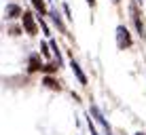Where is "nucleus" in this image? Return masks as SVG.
I'll return each instance as SVG.
<instances>
[{"instance_id":"a211bd4d","label":"nucleus","mask_w":146,"mask_h":135,"mask_svg":"<svg viewBox=\"0 0 146 135\" xmlns=\"http://www.w3.org/2000/svg\"><path fill=\"white\" fill-rule=\"evenodd\" d=\"M135 135H146V133H144V131H140V133H135Z\"/></svg>"},{"instance_id":"dca6fc26","label":"nucleus","mask_w":146,"mask_h":135,"mask_svg":"<svg viewBox=\"0 0 146 135\" xmlns=\"http://www.w3.org/2000/svg\"><path fill=\"white\" fill-rule=\"evenodd\" d=\"M64 11H66V17L70 19V7H68V4H64Z\"/></svg>"},{"instance_id":"423d86ee","label":"nucleus","mask_w":146,"mask_h":135,"mask_svg":"<svg viewBox=\"0 0 146 135\" xmlns=\"http://www.w3.org/2000/svg\"><path fill=\"white\" fill-rule=\"evenodd\" d=\"M91 114H93V118H95V121H98L100 124H102V127L106 129V133H108V131H110V124H108L106 118H104V114L98 110V106H93V108H91Z\"/></svg>"},{"instance_id":"2eb2a0df","label":"nucleus","mask_w":146,"mask_h":135,"mask_svg":"<svg viewBox=\"0 0 146 135\" xmlns=\"http://www.w3.org/2000/svg\"><path fill=\"white\" fill-rule=\"evenodd\" d=\"M87 124H89V131H91V135H100V133H98V129L93 127V121H91V118H87Z\"/></svg>"},{"instance_id":"9d476101","label":"nucleus","mask_w":146,"mask_h":135,"mask_svg":"<svg viewBox=\"0 0 146 135\" xmlns=\"http://www.w3.org/2000/svg\"><path fill=\"white\" fill-rule=\"evenodd\" d=\"M30 2H32V7L36 9L38 15H47V13H49L47 7H44V0H30Z\"/></svg>"},{"instance_id":"20e7f679","label":"nucleus","mask_w":146,"mask_h":135,"mask_svg":"<svg viewBox=\"0 0 146 135\" xmlns=\"http://www.w3.org/2000/svg\"><path fill=\"white\" fill-rule=\"evenodd\" d=\"M21 15H23L21 7H19V4H15V2L7 4V9H4V17H7L9 21H13V19H19Z\"/></svg>"},{"instance_id":"9b49d317","label":"nucleus","mask_w":146,"mask_h":135,"mask_svg":"<svg viewBox=\"0 0 146 135\" xmlns=\"http://www.w3.org/2000/svg\"><path fill=\"white\" fill-rule=\"evenodd\" d=\"M57 68H59L57 61H47V63H42V72H44V74H55V72H57Z\"/></svg>"},{"instance_id":"f8f14e48","label":"nucleus","mask_w":146,"mask_h":135,"mask_svg":"<svg viewBox=\"0 0 146 135\" xmlns=\"http://www.w3.org/2000/svg\"><path fill=\"white\" fill-rule=\"evenodd\" d=\"M40 55L44 59H51V51H49V42H42L40 44Z\"/></svg>"},{"instance_id":"1a4fd4ad","label":"nucleus","mask_w":146,"mask_h":135,"mask_svg":"<svg viewBox=\"0 0 146 135\" xmlns=\"http://www.w3.org/2000/svg\"><path fill=\"white\" fill-rule=\"evenodd\" d=\"M49 17L53 19V23H55V26H57L59 30H62V32H66V26L62 23V17H59V13H57V11H49Z\"/></svg>"},{"instance_id":"6ab92c4d","label":"nucleus","mask_w":146,"mask_h":135,"mask_svg":"<svg viewBox=\"0 0 146 135\" xmlns=\"http://www.w3.org/2000/svg\"><path fill=\"white\" fill-rule=\"evenodd\" d=\"M106 135H112V133H110V131H108V133H106Z\"/></svg>"},{"instance_id":"412c9836","label":"nucleus","mask_w":146,"mask_h":135,"mask_svg":"<svg viewBox=\"0 0 146 135\" xmlns=\"http://www.w3.org/2000/svg\"><path fill=\"white\" fill-rule=\"evenodd\" d=\"M117 2H119V0H117Z\"/></svg>"},{"instance_id":"0eeeda50","label":"nucleus","mask_w":146,"mask_h":135,"mask_svg":"<svg viewBox=\"0 0 146 135\" xmlns=\"http://www.w3.org/2000/svg\"><path fill=\"white\" fill-rule=\"evenodd\" d=\"M38 70H42L40 57H38V55H32V57H30V61H28V72L32 74V72H38Z\"/></svg>"},{"instance_id":"6e6552de","label":"nucleus","mask_w":146,"mask_h":135,"mask_svg":"<svg viewBox=\"0 0 146 135\" xmlns=\"http://www.w3.org/2000/svg\"><path fill=\"white\" fill-rule=\"evenodd\" d=\"M42 84H44L47 89H53V91H59V89H62V87H59V82L55 80V78H51L49 74H47V76L42 78Z\"/></svg>"},{"instance_id":"f03ea898","label":"nucleus","mask_w":146,"mask_h":135,"mask_svg":"<svg viewBox=\"0 0 146 135\" xmlns=\"http://www.w3.org/2000/svg\"><path fill=\"white\" fill-rule=\"evenodd\" d=\"M133 44L131 40V34H129V30L125 26H119L117 28V47L121 49V51H125V49H129Z\"/></svg>"},{"instance_id":"4468645a","label":"nucleus","mask_w":146,"mask_h":135,"mask_svg":"<svg viewBox=\"0 0 146 135\" xmlns=\"http://www.w3.org/2000/svg\"><path fill=\"white\" fill-rule=\"evenodd\" d=\"M38 26H40V30L44 32V36H51V30H49V26H47V21H44V19H40Z\"/></svg>"},{"instance_id":"aec40b11","label":"nucleus","mask_w":146,"mask_h":135,"mask_svg":"<svg viewBox=\"0 0 146 135\" xmlns=\"http://www.w3.org/2000/svg\"><path fill=\"white\" fill-rule=\"evenodd\" d=\"M49 2H53V0H49Z\"/></svg>"},{"instance_id":"f3484780","label":"nucleus","mask_w":146,"mask_h":135,"mask_svg":"<svg viewBox=\"0 0 146 135\" xmlns=\"http://www.w3.org/2000/svg\"><path fill=\"white\" fill-rule=\"evenodd\" d=\"M87 4H89L91 9H93V7H95V0H87Z\"/></svg>"},{"instance_id":"f257e3e1","label":"nucleus","mask_w":146,"mask_h":135,"mask_svg":"<svg viewBox=\"0 0 146 135\" xmlns=\"http://www.w3.org/2000/svg\"><path fill=\"white\" fill-rule=\"evenodd\" d=\"M21 26H23V32L30 34V36H36L38 28H40L32 11H23V15H21Z\"/></svg>"},{"instance_id":"7ed1b4c3","label":"nucleus","mask_w":146,"mask_h":135,"mask_svg":"<svg viewBox=\"0 0 146 135\" xmlns=\"http://www.w3.org/2000/svg\"><path fill=\"white\" fill-rule=\"evenodd\" d=\"M131 19H133L135 28H138V34L142 38H146V30H144V23H142V15H140V11H138L135 4H131Z\"/></svg>"},{"instance_id":"ddd939ff","label":"nucleus","mask_w":146,"mask_h":135,"mask_svg":"<svg viewBox=\"0 0 146 135\" xmlns=\"http://www.w3.org/2000/svg\"><path fill=\"white\" fill-rule=\"evenodd\" d=\"M21 30H23V26L19 28V26H11L9 28V34H11V36H21Z\"/></svg>"},{"instance_id":"39448f33","label":"nucleus","mask_w":146,"mask_h":135,"mask_svg":"<svg viewBox=\"0 0 146 135\" xmlns=\"http://www.w3.org/2000/svg\"><path fill=\"white\" fill-rule=\"evenodd\" d=\"M70 68H72V72H74V76H76V80L80 82V84H87V76H85V72L80 70V66L74 59H70Z\"/></svg>"}]
</instances>
